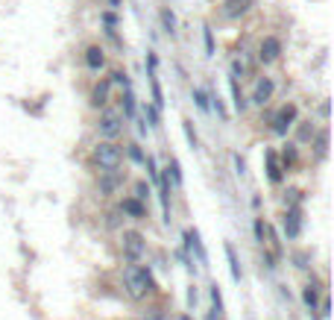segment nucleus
I'll return each instance as SVG.
<instances>
[{"mask_svg": "<svg viewBox=\"0 0 334 320\" xmlns=\"http://www.w3.org/2000/svg\"><path fill=\"white\" fill-rule=\"evenodd\" d=\"M123 288H126V294H129L132 300H147L152 291H155V279H152V273L147 268L126 265V270H123Z\"/></svg>", "mask_w": 334, "mask_h": 320, "instance_id": "obj_1", "label": "nucleus"}, {"mask_svg": "<svg viewBox=\"0 0 334 320\" xmlns=\"http://www.w3.org/2000/svg\"><path fill=\"white\" fill-rule=\"evenodd\" d=\"M91 159L100 165L103 170H117L120 162H123V147L115 144V141H97V147L91 153Z\"/></svg>", "mask_w": 334, "mask_h": 320, "instance_id": "obj_2", "label": "nucleus"}, {"mask_svg": "<svg viewBox=\"0 0 334 320\" xmlns=\"http://www.w3.org/2000/svg\"><path fill=\"white\" fill-rule=\"evenodd\" d=\"M120 253H123V259L129 265H135L141 255L147 253V238L141 235L138 229H123V235H120Z\"/></svg>", "mask_w": 334, "mask_h": 320, "instance_id": "obj_3", "label": "nucleus"}, {"mask_svg": "<svg viewBox=\"0 0 334 320\" xmlns=\"http://www.w3.org/2000/svg\"><path fill=\"white\" fill-rule=\"evenodd\" d=\"M94 130H97V135H100V141H115L117 135L123 133V115L109 109V112H103L100 118H97Z\"/></svg>", "mask_w": 334, "mask_h": 320, "instance_id": "obj_4", "label": "nucleus"}, {"mask_svg": "<svg viewBox=\"0 0 334 320\" xmlns=\"http://www.w3.org/2000/svg\"><path fill=\"white\" fill-rule=\"evenodd\" d=\"M296 120H299V106H296V103H284L282 109L273 115L270 123H273V133L276 135H287V130H290Z\"/></svg>", "mask_w": 334, "mask_h": 320, "instance_id": "obj_5", "label": "nucleus"}, {"mask_svg": "<svg viewBox=\"0 0 334 320\" xmlns=\"http://www.w3.org/2000/svg\"><path fill=\"white\" fill-rule=\"evenodd\" d=\"M126 182V173L123 170H103L100 179H97V191H100V197H112L120 191V185Z\"/></svg>", "mask_w": 334, "mask_h": 320, "instance_id": "obj_6", "label": "nucleus"}, {"mask_svg": "<svg viewBox=\"0 0 334 320\" xmlns=\"http://www.w3.org/2000/svg\"><path fill=\"white\" fill-rule=\"evenodd\" d=\"M279 56H282V38L264 35L261 44H258V62H261V65H270V62H276Z\"/></svg>", "mask_w": 334, "mask_h": 320, "instance_id": "obj_7", "label": "nucleus"}, {"mask_svg": "<svg viewBox=\"0 0 334 320\" xmlns=\"http://www.w3.org/2000/svg\"><path fill=\"white\" fill-rule=\"evenodd\" d=\"M284 235H287V241H296L302 235V209L299 206H290L284 212Z\"/></svg>", "mask_w": 334, "mask_h": 320, "instance_id": "obj_8", "label": "nucleus"}, {"mask_svg": "<svg viewBox=\"0 0 334 320\" xmlns=\"http://www.w3.org/2000/svg\"><path fill=\"white\" fill-rule=\"evenodd\" d=\"M252 6H255V0H226V3L220 6V18H226V21H237L240 15H246Z\"/></svg>", "mask_w": 334, "mask_h": 320, "instance_id": "obj_9", "label": "nucleus"}, {"mask_svg": "<svg viewBox=\"0 0 334 320\" xmlns=\"http://www.w3.org/2000/svg\"><path fill=\"white\" fill-rule=\"evenodd\" d=\"M273 91H276V83L270 80V77H258V83L252 88V103L255 106H267L273 100Z\"/></svg>", "mask_w": 334, "mask_h": 320, "instance_id": "obj_10", "label": "nucleus"}, {"mask_svg": "<svg viewBox=\"0 0 334 320\" xmlns=\"http://www.w3.org/2000/svg\"><path fill=\"white\" fill-rule=\"evenodd\" d=\"M264 159H267V176H270V182H282L284 179V168H282V162H279V153L276 150H264Z\"/></svg>", "mask_w": 334, "mask_h": 320, "instance_id": "obj_11", "label": "nucleus"}, {"mask_svg": "<svg viewBox=\"0 0 334 320\" xmlns=\"http://www.w3.org/2000/svg\"><path fill=\"white\" fill-rule=\"evenodd\" d=\"M185 247H188V250H194L202 265H208V255H205V247H202L200 232H197V229H185Z\"/></svg>", "mask_w": 334, "mask_h": 320, "instance_id": "obj_12", "label": "nucleus"}, {"mask_svg": "<svg viewBox=\"0 0 334 320\" xmlns=\"http://www.w3.org/2000/svg\"><path fill=\"white\" fill-rule=\"evenodd\" d=\"M120 212L123 215H129V218L135 220H144L147 218V206L141 200H135V197H123V203H120Z\"/></svg>", "mask_w": 334, "mask_h": 320, "instance_id": "obj_13", "label": "nucleus"}, {"mask_svg": "<svg viewBox=\"0 0 334 320\" xmlns=\"http://www.w3.org/2000/svg\"><path fill=\"white\" fill-rule=\"evenodd\" d=\"M109 91H112V80L106 77V80H100V83L91 88V106H97V109L106 106V103H109Z\"/></svg>", "mask_w": 334, "mask_h": 320, "instance_id": "obj_14", "label": "nucleus"}, {"mask_svg": "<svg viewBox=\"0 0 334 320\" xmlns=\"http://www.w3.org/2000/svg\"><path fill=\"white\" fill-rule=\"evenodd\" d=\"M85 65H88V71H100V68L106 65V53H103V47H97V44L85 47Z\"/></svg>", "mask_w": 334, "mask_h": 320, "instance_id": "obj_15", "label": "nucleus"}, {"mask_svg": "<svg viewBox=\"0 0 334 320\" xmlns=\"http://www.w3.org/2000/svg\"><path fill=\"white\" fill-rule=\"evenodd\" d=\"M302 303L308 305V311H317V305H319V285L317 282H308V285H305V291H302Z\"/></svg>", "mask_w": 334, "mask_h": 320, "instance_id": "obj_16", "label": "nucleus"}, {"mask_svg": "<svg viewBox=\"0 0 334 320\" xmlns=\"http://www.w3.org/2000/svg\"><path fill=\"white\" fill-rule=\"evenodd\" d=\"M229 91H232V103L237 112H243L246 109V97H243V91H240V83L234 80V77H229Z\"/></svg>", "mask_w": 334, "mask_h": 320, "instance_id": "obj_17", "label": "nucleus"}, {"mask_svg": "<svg viewBox=\"0 0 334 320\" xmlns=\"http://www.w3.org/2000/svg\"><path fill=\"white\" fill-rule=\"evenodd\" d=\"M223 250H226V259H229V273H232L234 282H240V262H237V253H234L232 244H223Z\"/></svg>", "mask_w": 334, "mask_h": 320, "instance_id": "obj_18", "label": "nucleus"}, {"mask_svg": "<svg viewBox=\"0 0 334 320\" xmlns=\"http://www.w3.org/2000/svg\"><path fill=\"white\" fill-rule=\"evenodd\" d=\"M161 27H164V33L167 35H176V15H173V9L170 6H161Z\"/></svg>", "mask_w": 334, "mask_h": 320, "instance_id": "obj_19", "label": "nucleus"}, {"mask_svg": "<svg viewBox=\"0 0 334 320\" xmlns=\"http://www.w3.org/2000/svg\"><path fill=\"white\" fill-rule=\"evenodd\" d=\"M314 153H317V159H325V153H328V130H319L317 138H314Z\"/></svg>", "mask_w": 334, "mask_h": 320, "instance_id": "obj_20", "label": "nucleus"}, {"mask_svg": "<svg viewBox=\"0 0 334 320\" xmlns=\"http://www.w3.org/2000/svg\"><path fill=\"white\" fill-rule=\"evenodd\" d=\"M147 77H150L152 106H155V109H161V106H164V91H161V85H158V80H155V74H147Z\"/></svg>", "mask_w": 334, "mask_h": 320, "instance_id": "obj_21", "label": "nucleus"}, {"mask_svg": "<svg viewBox=\"0 0 334 320\" xmlns=\"http://www.w3.org/2000/svg\"><path fill=\"white\" fill-rule=\"evenodd\" d=\"M123 118H129L132 120L135 118V109H138V103H135V94H132V88H126V91H123Z\"/></svg>", "mask_w": 334, "mask_h": 320, "instance_id": "obj_22", "label": "nucleus"}, {"mask_svg": "<svg viewBox=\"0 0 334 320\" xmlns=\"http://www.w3.org/2000/svg\"><path fill=\"white\" fill-rule=\"evenodd\" d=\"M167 176H173V185L182 188V165H179V159H170V165H167Z\"/></svg>", "mask_w": 334, "mask_h": 320, "instance_id": "obj_23", "label": "nucleus"}, {"mask_svg": "<svg viewBox=\"0 0 334 320\" xmlns=\"http://www.w3.org/2000/svg\"><path fill=\"white\" fill-rule=\"evenodd\" d=\"M202 41H205V56H214L217 53V47H214V30L205 24L202 27Z\"/></svg>", "mask_w": 334, "mask_h": 320, "instance_id": "obj_24", "label": "nucleus"}, {"mask_svg": "<svg viewBox=\"0 0 334 320\" xmlns=\"http://www.w3.org/2000/svg\"><path fill=\"white\" fill-rule=\"evenodd\" d=\"M182 130H185V138H188V144H191V150H200V138L194 133V126H191V120H182Z\"/></svg>", "mask_w": 334, "mask_h": 320, "instance_id": "obj_25", "label": "nucleus"}, {"mask_svg": "<svg viewBox=\"0 0 334 320\" xmlns=\"http://www.w3.org/2000/svg\"><path fill=\"white\" fill-rule=\"evenodd\" d=\"M296 156H299V153H296V144H287V147L282 150V162H284L282 168L287 170L290 165H293V162H296Z\"/></svg>", "mask_w": 334, "mask_h": 320, "instance_id": "obj_26", "label": "nucleus"}, {"mask_svg": "<svg viewBox=\"0 0 334 320\" xmlns=\"http://www.w3.org/2000/svg\"><path fill=\"white\" fill-rule=\"evenodd\" d=\"M126 153H129V159H132L135 165H144V159H147V153L141 150V144H129V147H126Z\"/></svg>", "mask_w": 334, "mask_h": 320, "instance_id": "obj_27", "label": "nucleus"}, {"mask_svg": "<svg viewBox=\"0 0 334 320\" xmlns=\"http://www.w3.org/2000/svg\"><path fill=\"white\" fill-rule=\"evenodd\" d=\"M255 238H258L261 247H267V223H264V218H255Z\"/></svg>", "mask_w": 334, "mask_h": 320, "instance_id": "obj_28", "label": "nucleus"}, {"mask_svg": "<svg viewBox=\"0 0 334 320\" xmlns=\"http://www.w3.org/2000/svg\"><path fill=\"white\" fill-rule=\"evenodd\" d=\"M208 106H214V112H217L220 118L229 120V112H226V106H223V97H220V94H211V97H208Z\"/></svg>", "mask_w": 334, "mask_h": 320, "instance_id": "obj_29", "label": "nucleus"}, {"mask_svg": "<svg viewBox=\"0 0 334 320\" xmlns=\"http://www.w3.org/2000/svg\"><path fill=\"white\" fill-rule=\"evenodd\" d=\"M109 80H112V85H123V91H126V88H132V83H129V74H126V71H115Z\"/></svg>", "mask_w": 334, "mask_h": 320, "instance_id": "obj_30", "label": "nucleus"}, {"mask_svg": "<svg viewBox=\"0 0 334 320\" xmlns=\"http://www.w3.org/2000/svg\"><path fill=\"white\" fill-rule=\"evenodd\" d=\"M144 168H147V173H150V179L155 182V185H158V176H161V170H158V165H155V159H152V156H147V159H144Z\"/></svg>", "mask_w": 334, "mask_h": 320, "instance_id": "obj_31", "label": "nucleus"}, {"mask_svg": "<svg viewBox=\"0 0 334 320\" xmlns=\"http://www.w3.org/2000/svg\"><path fill=\"white\" fill-rule=\"evenodd\" d=\"M194 103H197L200 112H208V109H211V106H208V94H205L202 88H194Z\"/></svg>", "mask_w": 334, "mask_h": 320, "instance_id": "obj_32", "label": "nucleus"}, {"mask_svg": "<svg viewBox=\"0 0 334 320\" xmlns=\"http://www.w3.org/2000/svg\"><path fill=\"white\" fill-rule=\"evenodd\" d=\"M144 115H147V120H150V123H147V126H161V118H158V109H155V106H144Z\"/></svg>", "mask_w": 334, "mask_h": 320, "instance_id": "obj_33", "label": "nucleus"}, {"mask_svg": "<svg viewBox=\"0 0 334 320\" xmlns=\"http://www.w3.org/2000/svg\"><path fill=\"white\" fill-rule=\"evenodd\" d=\"M135 200H147V197H150V185H147V182H138V185H135V194H132Z\"/></svg>", "mask_w": 334, "mask_h": 320, "instance_id": "obj_34", "label": "nucleus"}, {"mask_svg": "<svg viewBox=\"0 0 334 320\" xmlns=\"http://www.w3.org/2000/svg\"><path fill=\"white\" fill-rule=\"evenodd\" d=\"M211 303H214V311H223V297H220V285H211Z\"/></svg>", "mask_w": 334, "mask_h": 320, "instance_id": "obj_35", "label": "nucleus"}, {"mask_svg": "<svg viewBox=\"0 0 334 320\" xmlns=\"http://www.w3.org/2000/svg\"><path fill=\"white\" fill-rule=\"evenodd\" d=\"M103 24H106V27H109V30H115V27H117V15H115V12H103Z\"/></svg>", "mask_w": 334, "mask_h": 320, "instance_id": "obj_36", "label": "nucleus"}, {"mask_svg": "<svg viewBox=\"0 0 334 320\" xmlns=\"http://www.w3.org/2000/svg\"><path fill=\"white\" fill-rule=\"evenodd\" d=\"M232 159H234V168H237V173H240V176H243V173H246V162H243V159H240V156H237V153H234Z\"/></svg>", "mask_w": 334, "mask_h": 320, "instance_id": "obj_37", "label": "nucleus"}, {"mask_svg": "<svg viewBox=\"0 0 334 320\" xmlns=\"http://www.w3.org/2000/svg\"><path fill=\"white\" fill-rule=\"evenodd\" d=\"M109 6H112V9H120V0H109Z\"/></svg>", "mask_w": 334, "mask_h": 320, "instance_id": "obj_38", "label": "nucleus"}, {"mask_svg": "<svg viewBox=\"0 0 334 320\" xmlns=\"http://www.w3.org/2000/svg\"><path fill=\"white\" fill-rule=\"evenodd\" d=\"M182 320H191V317H188V314H185V317H182Z\"/></svg>", "mask_w": 334, "mask_h": 320, "instance_id": "obj_39", "label": "nucleus"}, {"mask_svg": "<svg viewBox=\"0 0 334 320\" xmlns=\"http://www.w3.org/2000/svg\"><path fill=\"white\" fill-rule=\"evenodd\" d=\"M208 320H214V314H211V317H208Z\"/></svg>", "mask_w": 334, "mask_h": 320, "instance_id": "obj_40", "label": "nucleus"}]
</instances>
